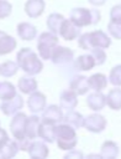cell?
I'll list each match as a JSON object with an SVG mask.
<instances>
[{"label": "cell", "instance_id": "cell-1", "mask_svg": "<svg viewBox=\"0 0 121 159\" xmlns=\"http://www.w3.org/2000/svg\"><path fill=\"white\" fill-rule=\"evenodd\" d=\"M16 60L19 67L30 76L38 75L43 68V63L37 56V53L28 47L21 48L16 55Z\"/></svg>", "mask_w": 121, "mask_h": 159}, {"label": "cell", "instance_id": "cell-2", "mask_svg": "<svg viewBox=\"0 0 121 159\" xmlns=\"http://www.w3.org/2000/svg\"><path fill=\"white\" fill-rule=\"evenodd\" d=\"M111 45V39L101 30L85 32L78 37V46L81 50H91L94 47H101L107 48Z\"/></svg>", "mask_w": 121, "mask_h": 159}, {"label": "cell", "instance_id": "cell-3", "mask_svg": "<svg viewBox=\"0 0 121 159\" xmlns=\"http://www.w3.org/2000/svg\"><path fill=\"white\" fill-rule=\"evenodd\" d=\"M56 140L59 149H63V150L73 149L78 143L75 128L63 122L56 124Z\"/></svg>", "mask_w": 121, "mask_h": 159}, {"label": "cell", "instance_id": "cell-4", "mask_svg": "<svg viewBox=\"0 0 121 159\" xmlns=\"http://www.w3.org/2000/svg\"><path fill=\"white\" fill-rule=\"evenodd\" d=\"M100 19H101V14L96 9L74 7L69 14V20H72L79 27L95 25L100 21Z\"/></svg>", "mask_w": 121, "mask_h": 159}, {"label": "cell", "instance_id": "cell-5", "mask_svg": "<svg viewBox=\"0 0 121 159\" xmlns=\"http://www.w3.org/2000/svg\"><path fill=\"white\" fill-rule=\"evenodd\" d=\"M58 45V36L51 31L42 32L37 40V50L42 60H49L54 47Z\"/></svg>", "mask_w": 121, "mask_h": 159}, {"label": "cell", "instance_id": "cell-6", "mask_svg": "<svg viewBox=\"0 0 121 159\" xmlns=\"http://www.w3.org/2000/svg\"><path fill=\"white\" fill-rule=\"evenodd\" d=\"M54 65H58V66H64V65H68L73 60H74V52L68 48V47H64V46H59L57 45L51 55V58H49Z\"/></svg>", "mask_w": 121, "mask_h": 159}, {"label": "cell", "instance_id": "cell-7", "mask_svg": "<svg viewBox=\"0 0 121 159\" xmlns=\"http://www.w3.org/2000/svg\"><path fill=\"white\" fill-rule=\"evenodd\" d=\"M83 127L91 133H100L106 128V119L99 113H93L84 117Z\"/></svg>", "mask_w": 121, "mask_h": 159}, {"label": "cell", "instance_id": "cell-8", "mask_svg": "<svg viewBox=\"0 0 121 159\" xmlns=\"http://www.w3.org/2000/svg\"><path fill=\"white\" fill-rule=\"evenodd\" d=\"M26 118L27 116L22 112H17L16 114H14V118L10 122V132L12 134V137L15 139H22V138H27L25 135V123H26Z\"/></svg>", "mask_w": 121, "mask_h": 159}, {"label": "cell", "instance_id": "cell-9", "mask_svg": "<svg viewBox=\"0 0 121 159\" xmlns=\"http://www.w3.org/2000/svg\"><path fill=\"white\" fill-rule=\"evenodd\" d=\"M63 120V112L62 108L57 104H51L48 107H44V109L42 111V117H41V122L44 123H49V124H58Z\"/></svg>", "mask_w": 121, "mask_h": 159}, {"label": "cell", "instance_id": "cell-10", "mask_svg": "<svg viewBox=\"0 0 121 159\" xmlns=\"http://www.w3.org/2000/svg\"><path fill=\"white\" fill-rule=\"evenodd\" d=\"M23 107V98L20 94H15L14 97L2 101L0 104V109L5 116H14Z\"/></svg>", "mask_w": 121, "mask_h": 159}, {"label": "cell", "instance_id": "cell-11", "mask_svg": "<svg viewBox=\"0 0 121 159\" xmlns=\"http://www.w3.org/2000/svg\"><path fill=\"white\" fill-rule=\"evenodd\" d=\"M58 35L65 41H72V40H75L80 36V27L77 26L72 20L64 19L62 25H60Z\"/></svg>", "mask_w": 121, "mask_h": 159}, {"label": "cell", "instance_id": "cell-12", "mask_svg": "<svg viewBox=\"0 0 121 159\" xmlns=\"http://www.w3.org/2000/svg\"><path fill=\"white\" fill-rule=\"evenodd\" d=\"M27 106H28V109L33 113L42 112L46 107V96L38 91L30 93L27 99Z\"/></svg>", "mask_w": 121, "mask_h": 159}, {"label": "cell", "instance_id": "cell-13", "mask_svg": "<svg viewBox=\"0 0 121 159\" xmlns=\"http://www.w3.org/2000/svg\"><path fill=\"white\" fill-rule=\"evenodd\" d=\"M59 104L62 109L72 111L78 106V94L73 89H64L59 96Z\"/></svg>", "mask_w": 121, "mask_h": 159}, {"label": "cell", "instance_id": "cell-14", "mask_svg": "<svg viewBox=\"0 0 121 159\" xmlns=\"http://www.w3.org/2000/svg\"><path fill=\"white\" fill-rule=\"evenodd\" d=\"M28 155L33 159H44L49 154V149L44 142L41 140H33L28 145Z\"/></svg>", "mask_w": 121, "mask_h": 159}, {"label": "cell", "instance_id": "cell-15", "mask_svg": "<svg viewBox=\"0 0 121 159\" xmlns=\"http://www.w3.org/2000/svg\"><path fill=\"white\" fill-rule=\"evenodd\" d=\"M86 104L94 112H99L106 106V96L101 91H95L86 97Z\"/></svg>", "mask_w": 121, "mask_h": 159}, {"label": "cell", "instance_id": "cell-16", "mask_svg": "<svg viewBox=\"0 0 121 159\" xmlns=\"http://www.w3.org/2000/svg\"><path fill=\"white\" fill-rule=\"evenodd\" d=\"M44 6L46 4L43 0H27L25 2V12L28 17L36 19L43 14Z\"/></svg>", "mask_w": 121, "mask_h": 159}, {"label": "cell", "instance_id": "cell-17", "mask_svg": "<svg viewBox=\"0 0 121 159\" xmlns=\"http://www.w3.org/2000/svg\"><path fill=\"white\" fill-rule=\"evenodd\" d=\"M69 88L73 89L77 94L81 96V94H85L88 91H89V81H88V77L85 76H81V75H78V76H74L70 82H69Z\"/></svg>", "mask_w": 121, "mask_h": 159}, {"label": "cell", "instance_id": "cell-18", "mask_svg": "<svg viewBox=\"0 0 121 159\" xmlns=\"http://www.w3.org/2000/svg\"><path fill=\"white\" fill-rule=\"evenodd\" d=\"M16 46H17L16 40L5 31L0 30V56L12 52L16 48Z\"/></svg>", "mask_w": 121, "mask_h": 159}, {"label": "cell", "instance_id": "cell-19", "mask_svg": "<svg viewBox=\"0 0 121 159\" xmlns=\"http://www.w3.org/2000/svg\"><path fill=\"white\" fill-rule=\"evenodd\" d=\"M17 35L23 41H31L37 36V29L30 22H20L16 27Z\"/></svg>", "mask_w": 121, "mask_h": 159}, {"label": "cell", "instance_id": "cell-20", "mask_svg": "<svg viewBox=\"0 0 121 159\" xmlns=\"http://www.w3.org/2000/svg\"><path fill=\"white\" fill-rule=\"evenodd\" d=\"M41 118L37 116H30L26 118L25 123V135L33 140L35 138H38V125L41 123Z\"/></svg>", "mask_w": 121, "mask_h": 159}, {"label": "cell", "instance_id": "cell-21", "mask_svg": "<svg viewBox=\"0 0 121 159\" xmlns=\"http://www.w3.org/2000/svg\"><path fill=\"white\" fill-rule=\"evenodd\" d=\"M38 138L46 143H53L56 140V125L41 122L38 125Z\"/></svg>", "mask_w": 121, "mask_h": 159}, {"label": "cell", "instance_id": "cell-22", "mask_svg": "<svg viewBox=\"0 0 121 159\" xmlns=\"http://www.w3.org/2000/svg\"><path fill=\"white\" fill-rule=\"evenodd\" d=\"M62 122L72 125L75 129H78L80 127H83V124H84V116L80 114L79 112L72 109V111H68L65 114H63V120Z\"/></svg>", "mask_w": 121, "mask_h": 159}, {"label": "cell", "instance_id": "cell-23", "mask_svg": "<svg viewBox=\"0 0 121 159\" xmlns=\"http://www.w3.org/2000/svg\"><path fill=\"white\" fill-rule=\"evenodd\" d=\"M106 104L114 111L121 109V88L115 86V88L109 91V93L106 94Z\"/></svg>", "mask_w": 121, "mask_h": 159}, {"label": "cell", "instance_id": "cell-24", "mask_svg": "<svg viewBox=\"0 0 121 159\" xmlns=\"http://www.w3.org/2000/svg\"><path fill=\"white\" fill-rule=\"evenodd\" d=\"M95 60L91 56V53H85V55H80L75 61H74V67L78 71H89L93 67H95Z\"/></svg>", "mask_w": 121, "mask_h": 159}, {"label": "cell", "instance_id": "cell-25", "mask_svg": "<svg viewBox=\"0 0 121 159\" xmlns=\"http://www.w3.org/2000/svg\"><path fill=\"white\" fill-rule=\"evenodd\" d=\"M17 87L22 93L30 94L37 89V81L30 75L23 76V77H20L19 82H17Z\"/></svg>", "mask_w": 121, "mask_h": 159}, {"label": "cell", "instance_id": "cell-26", "mask_svg": "<svg viewBox=\"0 0 121 159\" xmlns=\"http://www.w3.org/2000/svg\"><path fill=\"white\" fill-rule=\"evenodd\" d=\"M89 87L94 91H102L107 87V77L104 73H94L88 77Z\"/></svg>", "mask_w": 121, "mask_h": 159}, {"label": "cell", "instance_id": "cell-27", "mask_svg": "<svg viewBox=\"0 0 121 159\" xmlns=\"http://www.w3.org/2000/svg\"><path fill=\"white\" fill-rule=\"evenodd\" d=\"M119 145L112 142V140H106L102 143L101 145V152H100V155L101 158H105V159H114L119 155Z\"/></svg>", "mask_w": 121, "mask_h": 159}, {"label": "cell", "instance_id": "cell-28", "mask_svg": "<svg viewBox=\"0 0 121 159\" xmlns=\"http://www.w3.org/2000/svg\"><path fill=\"white\" fill-rule=\"evenodd\" d=\"M19 152V147H17V143L16 140L14 139H7L1 147H0V158H4V159H9V158H12L17 154Z\"/></svg>", "mask_w": 121, "mask_h": 159}, {"label": "cell", "instance_id": "cell-29", "mask_svg": "<svg viewBox=\"0 0 121 159\" xmlns=\"http://www.w3.org/2000/svg\"><path fill=\"white\" fill-rule=\"evenodd\" d=\"M65 17L62 15V14H57V12H53L48 17H47V27L49 29L51 32L58 35L59 32V29H60V25L63 22Z\"/></svg>", "mask_w": 121, "mask_h": 159}, {"label": "cell", "instance_id": "cell-30", "mask_svg": "<svg viewBox=\"0 0 121 159\" xmlns=\"http://www.w3.org/2000/svg\"><path fill=\"white\" fill-rule=\"evenodd\" d=\"M16 94V88L11 82L0 81V99L5 101Z\"/></svg>", "mask_w": 121, "mask_h": 159}, {"label": "cell", "instance_id": "cell-31", "mask_svg": "<svg viewBox=\"0 0 121 159\" xmlns=\"http://www.w3.org/2000/svg\"><path fill=\"white\" fill-rule=\"evenodd\" d=\"M17 70H19L17 62L6 61V62L0 65V76H2V77H12V76L16 75Z\"/></svg>", "mask_w": 121, "mask_h": 159}, {"label": "cell", "instance_id": "cell-32", "mask_svg": "<svg viewBox=\"0 0 121 159\" xmlns=\"http://www.w3.org/2000/svg\"><path fill=\"white\" fill-rule=\"evenodd\" d=\"M109 82L114 86H121V65H116L111 68L109 75Z\"/></svg>", "mask_w": 121, "mask_h": 159}, {"label": "cell", "instance_id": "cell-33", "mask_svg": "<svg viewBox=\"0 0 121 159\" xmlns=\"http://www.w3.org/2000/svg\"><path fill=\"white\" fill-rule=\"evenodd\" d=\"M90 53L94 57L96 66H101L106 61V52L101 47H94V48H91L90 50Z\"/></svg>", "mask_w": 121, "mask_h": 159}, {"label": "cell", "instance_id": "cell-34", "mask_svg": "<svg viewBox=\"0 0 121 159\" xmlns=\"http://www.w3.org/2000/svg\"><path fill=\"white\" fill-rule=\"evenodd\" d=\"M107 30L109 34L116 39V40H121V22H115V21H110L107 24Z\"/></svg>", "mask_w": 121, "mask_h": 159}, {"label": "cell", "instance_id": "cell-35", "mask_svg": "<svg viewBox=\"0 0 121 159\" xmlns=\"http://www.w3.org/2000/svg\"><path fill=\"white\" fill-rule=\"evenodd\" d=\"M11 11H12V5L6 0H0V20L10 16Z\"/></svg>", "mask_w": 121, "mask_h": 159}, {"label": "cell", "instance_id": "cell-36", "mask_svg": "<svg viewBox=\"0 0 121 159\" xmlns=\"http://www.w3.org/2000/svg\"><path fill=\"white\" fill-rule=\"evenodd\" d=\"M110 19L115 22H121V5H115L111 7Z\"/></svg>", "mask_w": 121, "mask_h": 159}, {"label": "cell", "instance_id": "cell-37", "mask_svg": "<svg viewBox=\"0 0 121 159\" xmlns=\"http://www.w3.org/2000/svg\"><path fill=\"white\" fill-rule=\"evenodd\" d=\"M16 143H17V147H19V150H27L28 149V145L30 143L32 142L31 139L28 138H22V139H15Z\"/></svg>", "mask_w": 121, "mask_h": 159}, {"label": "cell", "instance_id": "cell-38", "mask_svg": "<svg viewBox=\"0 0 121 159\" xmlns=\"http://www.w3.org/2000/svg\"><path fill=\"white\" fill-rule=\"evenodd\" d=\"M64 158H65V159H73V158L81 159V158H84V155H83V153H81V152L75 150V149L73 148V149H70V150H69V153H68V154H65V155H64Z\"/></svg>", "mask_w": 121, "mask_h": 159}, {"label": "cell", "instance_id": "cell-39", "mask_svg": "<svg viewBox=\"0 0 121 159\" xmlns=\"http://www.w3.org/2000/svg\"><path fill=\"white\" fill-rule=\"evenodd\" d=\"M9 139V135H7V133H6V130L5 129H2L1 127H0V147L6 142Z\"/></svg>", "mask_w": 121, "mask_h": 159}, {"label": "cell", "instance_id": "cell-40", "mask_svg": "<svg viewBox=\"0 0 121 159\" xmlns=\"http://www.w3.org/2000/svg\"><path fill=\"white\" fill-rule=\"evenodd\" d=\"M88 1L94 6H101V5H104L106 2V0H88Z\"/></svg>", "mask_w": 121, "mask_h": 159}]
</instances>
